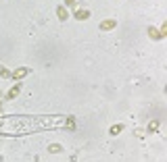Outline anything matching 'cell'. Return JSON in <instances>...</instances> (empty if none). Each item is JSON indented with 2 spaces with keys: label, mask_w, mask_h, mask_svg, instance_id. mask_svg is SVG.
Listing matches in <instances>:
<instances>
[{
  "label": "cell",
  "mask_w": 167,
  "mask_h": 162,
  "mask_svg": "<svg viewBox=\"0 0 167 162\" xmlns=\"http://www.w3.org/2000/svg\"><path fill=\"white\" fill-rule=\"evenodd\" d=\"M148 36H150L153 40H161V38H163V36H161V31H157L155 27H150V29H148Z\"/></svg>",
  "instance_id": "8992f818"
},
{
  "label": "cell",
  "mask_w": 167,
  "mask_h": 162,
  "mask_svg": "<svg viewBox=\"0 0 167 162\" xmlns=\"http://www.w3.org/2000/svg\"><path fill=\"white\" fill-rule=\"evenodd\" d=\"M73 15H75V19L84 21V19H88V17H90V10H88V8H77V10H75Z\"/></svg>",
  "instance_id": "7a4b0ae2"
},
{
  "label": "cell",
  "mask_w": 167,
  "mask_h": 162,
  "mask_svg": "<svg viewBox=\"0 0 167 162\" xmlns=\"http://www.w3.org/2000/svg\"><path fill=\"white\" fill-rule=\"evenodd\" d=\"M29 73H32V69H25V67H23V69H17V71L13 73V77H15V79H21V77H25V75H29Z\"/></svg>",
  "instance_id": "277c9868"
},
{
  "label": "cell",
  "mask_w": 167,
  "mask_h": 162,
  "mask_svg": "<svg viewBox=\"0 0 167 162\" xmlns=\"http://www.w3.org/2000/svg\"><path fill=\"white\" fill-rule=\"evenodd\" d=\"M0 75H2V77H8V75H11V73H8V71H6V69H4V67H0Z\"/></svg>",
  "instance_id": "9c48e42d"
},
{
  "label": "cell",
  "mask_w": 167,
  "mask_h": 162,
  "mask_svg": "<svg viewBox=\"0 0 167 162\" xmlns=\"http://www.w3.org/2000/svg\"><path fill=\"white\" fill-rule=\"evenodd\" d=\"M113 27H117V21H113V19L100 23V29H102V31H109V29H113Z\"/></svg>",
  "instance_id": "3957f363"
},
{
  "label": "cell",
  "mask_w": 167,
  "mask_h": 162,
  "mask_svg": "<svg viewBox=\"0 0 167 162\" xmlns=\"http://www.w3.org/2000/svg\"><path fill=\"white\" fill-rule=\"evenodd\" d=\"M65 6H75V0H65Z\"/></svg>",
  "instance_id": "8fae6325"
},
{
  "label": "cell",
  "mask_w": 167,
  "mask_h": 162,
  "mask_svg": "<svg viewBox=\"0 0 167 162\" xmlns=\"http://www.w3.org/2000/svg\"><path fill=\"white\" fill-rule=\"evenodd\" d=\"M121 129H123V125H113V127L109 129V133H111V135H117V133H121Z\"/></svg>",
  "instance_id": "52a82bcc"
},
{
  "label": "cell",
  "mask_w": 167,
  "mask_h": 162,
  "mask_svg": "<svg viewBox=\"0 0 167 162\" xmlns=\"http://www.w3.org/2000/svg\"><path fill=\"white\" fill-rule=\"evenodd\" d=\"M157 127H159V123H157V121H155V123H150V125H148V131H155Z\"/></svg>",
  "instance_id": "30bf717a"
},
{
  "label": "cell",
  "mask_w": 167,
  "mask_h": 162,
  "mask_svg": "<svg viewBox=\"0 0 167 162\" xmlns=\"http://www.w3.org/2000/svg\"><path fill=\"white\" fill-rule=\"evenodd\" d=\"M48 150L56 154V152H61V150H63V146H61V143H50V148H48Z\"/></svg>",
  "instance_id": "ba28073f"
},
{
  "label": "cell",
  "mask_w": 167,
  "mask_h": 162,
  "mask_svg": "<svg viewBox=\"0 0 167 162\" xmlns=\"http://www.w3.org/2000/svg\"><path fill=\"white\" fill-rule=\"evenodd\" d=\"M19 89H21V83H17V85H13V87L8 89V94H6V98H8V100H13V98H15V96L19 94Z\"/></svg>",
  "instance_id": "5b68a950"
},
{
  "label": "cell",
  "mask_w": 167,
  "mask_h": 162,
  "mask_svg": "<svg viewBox=\"0 0 167 162\" xmlns=\"http://www.w3.org/2000/svg\"><path fill=\"white\" fill-rule=\"evenodd\" d=\"M56 15H59V19H61V21H65V19L69 17V10H67V6H65V4L56 6Z\"/></svg>",
  "instance_id": "6da1fadb"
}]
</instances>
